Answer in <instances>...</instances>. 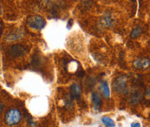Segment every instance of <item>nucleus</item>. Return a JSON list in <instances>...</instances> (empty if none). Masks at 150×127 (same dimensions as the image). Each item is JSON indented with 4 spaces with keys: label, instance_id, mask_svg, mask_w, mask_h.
I'll use <instances>...</instances> for the list:
<instances>
[{
    "label": "nucleus",
    "instance_id": "11",
    "mask_svg": "<svg viewBox=\"0 0 150 127\" xmlns=\"http://www.w3.org/2000/svg\"><path fill=\"white\" fill-rule=\"evenodd\" d=\"M143 33V29L142 27L141 26H136L133 29V30L131 31V34H130V37L132 39H136L138 38Z\"/></svg>",
    "mask_w": 150,
    "mask_h": 127
},
{
    "label": "nucleus",
    "instance_id": "4",
    "mask_svg": "<svg viewBox=\"0 0 150 127\" xmlns=\"http://www.w3.org/2000/svg\"><path fill=\"white\" fill-rule=\"evenodd\" d=\"M28 49L26 48V47H24L22 44H15L11 46L8 48V55L9 56L12 57V58H18V57H21L23 56L26 53H27Z\"/></svg>",
    "mask_w": 150,
    "mask_h": 127
},
{
    "label": "nucleus",
    "instance_id": "14",
    "mask_svg": "<svg viewBox=\"0 0 150 127\" xmlns=\"http://www.w3.org/2000/svg\"><path fill=\"white\" fill-rule=\"evenodd\" d=\"M131 126H141V124L140 123H133L131 124Z\"/></svg>",
    "mask_w": 150,
    "mask_h": 127
},
{
    "label": "nucleus",
    "instance_id": "9",
    "mask_svg": "<svg viewBox=\"0 0 150 127\" xmlns=\"http://www.w3.org/2000/svg\"><path fill=\"white\" fill-rule=\"evenodd\" d=\"M91 100L93 102L94 108L96 111H100L101 107L103 106V100L101 99V96L97 92H93L91 94Z\"/></svg>",
    "mask_w": 150,
    "mask_h": 127
},
{
    "label": "nucleus",
    "instance_id": "1",
    "mask_svg": "<svg viewBox=\"0 0 150 127\" xmlns=\"http://www.w3.org/2000/svg\"><path fill=\"white\" fill-rule=\"evenodd\" d=\"M22 113L16 108H11L7 111L4 116V123L9 126H14L20 124L22 121Z\"/></svg>",
    "mask_w": 150,
    "mask_h": 127
},
{
    "label": "nucleus",
    "instance_id": "3",
    "mask_svg": "<svg viewBox=\"0 0 150 127\" xmlns=\"http://www.w3.org/2000/svg\"><path fill=\"white\" fill-rule=\"evenodd\" d=\"M27 25L34 29L40 30L43 29L46 25V21L42 16L39 15H33L30 16L27 19Z\"/></svg>",
    "mask_w": 150,
    "mask_h": 127
},
{
    "label": "nucleus",
    "instance_id": "6",
    "mask_svg": "<svg viewBox=\"0 0 150 127\" xmlns=\"http://www.w3.org/2000/svg\"><path fill=\"white\" fill-rule=\"evenodd\" d=\"M100 23H101V26L103 27V28H111L114 26L115 24V19L113 18V15L111 12L109 11H106L103 18H101V21H100Z\"/></svg>",
    "mask_w": 150,
    "mask_h": 127
},
{
    "label": "nucleus",
    "instance_id": "10",
    "mask_svg": "<svg viewBox=\"0 0 150 127\" xmlns=\"http://www.w3.org/2000/svg\"><path fill=\"white\" fill-rule=\"evenodd\" d=\"M100 89H101L103 96L106 99H109L110 98V90H109V87H108L107 81H103L100 82Z\"/></svg>",
    "mask_w": 150,
    "mask_h": 127
},
{
    "label": "nucleus",
    "instance_id": "16",
    "mask_svg": "<svg viewBox=\"0 0 150 127\" xmlns=\"http://www.w3.org/2000/svg\"><path fill=\"white\" fill-rule=\"evenodd\" d=\"M1 11H2V9H1V5H0V14H1Z\"/></svg>",
    "mask_w": 150,
    "mask_h": 127
},
{
    "label": "nucleus",
    "instance_id": "13",
    "mask_svg": "<svg viewBox=\"0 0 150 127\" xmlns=\"http://www.w3.org/2000/svg\"><path fill=\"white\" fill-rule=\"evenodd\" d=\"M4 109V104L3 102H0V114L3 113Z\"/></svg>",
    "mask_w": 150,
    "mask_h": 127
},
{
    "label": "nucleus",
    "instance_id": "5",
    "mask_svg": "<svg viewBox=\"0 0 150 127\" xmlns=\"http://www.w3.org/2000/svg\"><path fill=\"white\" fill-rule=\"evenodd\" d=\"M143 98V94L141 91V89H134L130 92L129 97V103L133 106H136L139 103L142 102Z\"/></svg>",
    "mask_w": 150,
    "mask_h": 127
},
{
    "label": "nucleus",
    "instance_id": "15",
    "mask_svg": "<svg viewBox=\"0 0 150 127\" xmlns=\"http://www.w3.org/2000/svg\"><path fill=\"white\" fill-rule=\"evenodd\" d=\"M1 33H2V22H0V36H1Z\"/></svg>",
    "mask_w": 150,
    "mask_h": 127
},
{
    "label": "nucleus",
    "instance_id": "2",
    "mask_svg": "<svg viewBox=\"0 0 150 127\" xmlns=\"http://www.w3.org/2000/svg\"><path fill=\"white\" fill-rule=\"evenodd\" d=\"M128 80L129 79L127 75L117 76L112 83L113 91L117 94L125 93L128 89Z\"/></svg>",
    "mask_w": 150,
    "mask_h": 127
},
{
    "label": "nucleus",
    "instance_id": "7",
    "mask_svg": "<svg viewBox=\"0 0 150 127\" xmlns=\"http://www.w3.org/2000/svg\"><path fill=\"white\" fill-rule=\"evenodd\" d=\"M149 58H139L133 62V66L137 70H147L149 67Z\"/></svg>",
    "mask_w": 150,
    "mask_h": 127
},
{
    "label": "nucleus",
    "instance_id": "8",
    "mask_svg": "<svg viewBox=\"0 0 150 127\" xmlns=\"http://www.w3.org/2000/svg\"><path fill=\"white\" fill-rule=\"evenodd\" d=\"M69 95L74 100H79L82 95V87L79 84L74 83L70 86Z\"/></svg>",
    "mask_w": 150,
    "mask_h": 127
},
{
    "label": "nucleus",
    "instance_id": "12",
    "mask_svg": "<svg viewBox=\"0 0 150 127\" xmlns=\"http://www.w3.org/2000/svg\"><path fill=\"white\" fill-rule=\"evenodd\" d=\"M102 122H103V124L105 126L114 127L115 126V125L114 120H113L111 118L107 117V116H104V117H103V118H102Z\"/></svg>",
    "mask_w": 150,
    "mask_h": 127
}]
</instances>
